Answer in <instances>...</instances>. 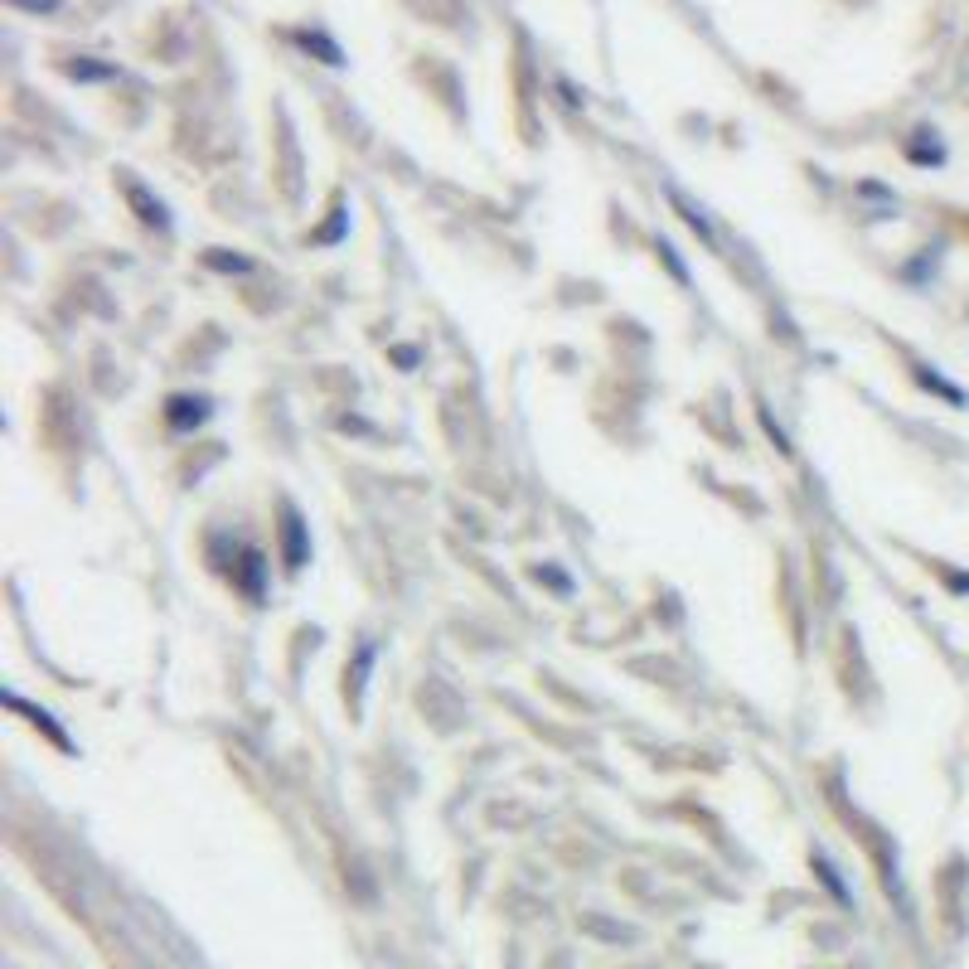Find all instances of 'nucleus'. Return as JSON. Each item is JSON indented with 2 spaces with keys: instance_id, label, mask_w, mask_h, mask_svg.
Instances as JSON below:
<instances>
[{
  "instance_id": "obj_1",
  "label": "nucleus",
  "mask_w": 969,
  "mask_h": 969,
  "mask_svg": "<svg viewBox=\"0 0 969 969\" xmlns=\"http://www.w3.org/2000/svg\"><path fill=\"white\" fill-rule=\"evenodd\" d=\"M112 68H97V63H73V78H107Z\"/></svg>"
},
{
  "instance_id": "obj_2",
  "label": "nucleus",
  "mask_w": 969,
  "mask_h": 969,
  "mask_svg": "<svg viewBox=\"0 0 969 969\" xmlns=\"http://www.w3.org/2000/svg\"><path fill=\"white\" fill-rule=\"evenodd\" d=\"M10 5H20V10H54L59 0H10Z\"/></svg>"
}]
</instances>
